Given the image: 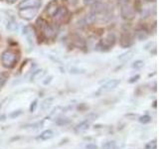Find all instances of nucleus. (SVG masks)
Instances as JSON below:
<instances>
[{"mask_svg": "<svg viewBox=\"0 0 159 149\" xmlns=\"http://www.w3.org/2000/svg\"><path fill=\"white\" fill-rule=\"evenodd\" d=\"M120 5V15L124 20H132L135 17V8L133 7L130 0H119Z\"/></svg>", "mask_w": 159, "mask_h": 149, "instance_id": "nucleus-1", "label": "nucleus"}, {"mask_svg": "<svg viewBox=\"0 0 159 149\" xmlns=\"http://www.w3.org/2000/svg\"><path fill=\"white\" fill-rule=\"evenodd\" d=\"M18 61L17 54L11 51V50H6L1 55V63L2 66L6 69H12L16 65Z\"/></svg>", "mask_w": 159, "mask_h": 149, "instance_id": "nucleus-2", "label": "nucleus"}, {"mask_svg": "<svg viewBox=\"0 0 159 149\" xmlns=\"http://www.w3.org/2000/svg\"><path fill=\"white\" fill-rule=\"evenodd\" d=\"M37 26L43 32V34L45 35V37L48 38V39H52V38L55 37V35H56V31L54 30V28L51 26V25L47 24V22L45 21V20H43L42 18L38 19Z\"/></svg>", "mask_w": 159, "mask_h": 149, "instance_id": "nucleus-3", "label": "nucleus"}, {"mask_svg": "<svg viewBox=\"0 0 159 149\" xmlns=\"http://www.w3.org/2000/svg\"><path fill=\"white\" fill-rule=\"evenodd\" d=\"M119 42H120V46L122 48H129L134 42V36L130 31H122Z\"/></svg>", "mask_w": 159, "mask_h": 149, "instance_id": "nucleus-4", "label": "nucleus"}, {"mask_svg": "<svg viewBox=\"0 0 159 149\" xmlns=\"http://www.w3.org/2000/svg\"><path fill=\"white\" fill-rule=\"evenodd\" d=\"M54 20L55 22L58 24H62L68 21L69 18V11L66 7H59V9L57 10V12L54 15Z\"/></svg>", "mask_w": 159, "mask_h": 149, "instance_id": "nucleus-5", "label": "nucleus"}, {"mask_svg": "<svg viewBox=\"0 0 159 149\" xmlns=\"http://www.w3.org/2000/svg\"><path fill=\"white\" fill-rule=\"evenodd\" d=\"M116 36H114L113 33H108L104 36L102 40L101 43H99V46H101L102 49L107 50L111 49L114 44H116Z\"/></svg>", "mask_w": 159, "mask_h": 149, "instance_id": "nucleus-6", "label": "nucleus"}, {"mask_svg": "<svg viewBox=\"0 0 159 149\" xmlns=\"http://www.w3.org/2000/svg\"><path fill=\"white\" fill-rule=\"evenodd\" d=\"M19 16L25 19V20H32L37 14V9L36 8H23L19 9Z\"/></svg>", "mask_w": 159, "mask_h": 149, "instance_id": "nucleus-7", "label": "nucleus"}, {"mask_svg": "<svg viewBox=\"0 0 159 149\" xmlns=\"http://www.w3.org/2000/svg\"><path fill=\"white\" fill-rule=\"evenodd\" d=\"M42 1L41 0H23L18 4L19 9L23 8H38L41 6Z\"/></svg>", "mask_w": 159, "mask_h": 149, "instance_id": "nucleus-8", "label": "nucleus"}, {"mask_svg": "<svg viewBox=\"0 0 159 149\" xmlns=\"http://www.w3.org/2000/svg\"><path fill=\"white\" fill-rule=\"evenodd\" d=\"M59 9V5H58V2L57 0H52L51 2H49V4L47 5L46 7V13L49 15V16L53 17L55 13L57 12V10Z\"/></svg>", "mask_w": 159, "mask_h": 149, "instance_id": "nucleus-9", "label": "nucleus"}, {"mask_svg": "<svg viewBox=\"0 0 159 149\" xmlns=\"http://www.w3.org/2000/svg\"><path fill=\"white\" fill-rule=\"evenodd\" d=\"M119 83H120L119 79H111V81H108L107 83H106L102 87V92H109V91H111V89L116 88L118 86Z\"/></svg>", "mask_w": 159, "mask_h": 149, "instance_id": "nucleus-10", "label": "nucleus"}, {"mask_svg": "<svg viewBox=\"0 0 159 149\" xmlns=\"http://www.w3.org/2000/svg\"><path fill=\"white\" fill-rule=\"evenodd\" d=\"M23 34L26 36L27 40L30 42V43H32L34 40H35V33H34V30L32 27H30V26H26L24 29H23Z\"/></svg>", "mask_w": 159, "mask_h": 149, "instance_id": "nucleus-11", "label": "nucleus"}, {"mask_svg": "<svg viewBox=\"0 0 159 149\" xmlns=\"http://www.w3.org/2000/svg\"><path fill=\"white\" fill-rule=\"evenodd\" d=\"M134 36H135L139 41H143V40H146L148 38L149 34H148V31L145 28H139L136 30Z\"/></svg>", "mask_w": 159, "mask_h": 149, "instance_id": "nucleus-12", "label": "nucleus"}, {"mask_svg": "<svg viewBox=\"0 0 159 149\" xmlns=\"http://www.w3.org/2000/svg\"><path fill=\"white\" fill-rule=\"evenodd\" d=\"M91 122H92V119H86V120L82 121L81 123H79L76 129L77 131H84L87 130V129L89 127V125H91Z\"/></svg>", "mask_w": 159, "mask_h": 149, "instance_id": "nucleus-13", "label": "nucleus"}, {"mask_svg": "<svg viewBox=\"0 0 159 149\" xmlns=\"http://www.w3.org/2000/svg\"><path fill=\"white\" fill-rule=\"evenodd\" d=\"M53 135H54L53 131L50 130V129H48V130H45V131H43L41 134H40V136L38 137V139H41V140H47V139L52 138Z\"/></svg>", "mask_w": 159, "mask_h": 149, "instance_id": "nucleus-14", "label": "nucleus"}, {"mask_svg": "<svg viewBox=\"0 0 159 149\" xmlns=\"http://www.w3.org/2000/svg\"><path fill=\"white\" fill-rule=\"evenodd\" d=\"M132 55H133L132 51H128L127 53H124V54L120 55V56L118 57V60H120V61H123V62H126L132 58Z\"/></svg>", "mask_w": 159, "mask_h": 149, "instance_id": "nucleus-15", "label": "nucleus"}, {"mask_svg": "<svg viewBox=\"0 0 159 149\" xmlns=\"http://www.w3.org/2000/svg\"><path fill=\"white\" fill-rule=\"evenodd\" d=\"M116 148V142L114 141H107L102 145V149H114Z\"/></svg>", "mask_w": 159, "mask_h": 149, "instance_id": "nucleus-16", "label": "nucleus"}, {"mask_svg": "<svg viewBox=\"0 0 159 149\" xmlns=\"http://www.w3.org/2000/svg\"><path fill=\"white\" fill-rule=\"evenodd\" d=\"M52 102H53V98H48V99H46V101H45L42 103V109H43V111H46V109H48L50 106H51Z\"/></svg>", "mask_w": 159, "mask_h": 149, "instance_id": "nucleus-17", "label": "nucleus"}, {"mask_svg": "<svg viewBox=\"0 0 159 149\" xmlns=\"http://www.w3.org/2000/svg\"><path fill=\"white\" fill-rule=\"evenodd\" d=\"M7 29L9 31H15L17 29V23L15 21H10L7 24Z\"/></svg>", "mask_w": 159, "mask_h": 149, "instance_id": "nucleus-18", "label": "nucleus"}, {"mask_svg": "<svg viewBox=\"0 0 159 149\" xmlns=\"http://www.w3.org/2000/svg\"><path fill=\"white\" fill-rule=\"evenodd\" d=\"M151 121V117L149 115H143V116H140L139 117V122H141L143 124L145 123H149Z\"/></svg>", "mask_w": 159, "mask_h": 149, "instance_id": "nucleus-19", "label": "nucleus"}, {"mask_svg": "<svg viewBox=\"0 0 159 149\" xmlns=\"http://www.w3.org/2000/svg\"><path fill=\"white\" fill-rule=\"evenodd\" d=\"M143 66H144V62L143 61H140V60H138V61H135V63L132 65V67L134 69H141V68H143Z\"/></svg>", "mask_w": 159, "mask_h": 149, "instance_id": "nucleus-20", "label": "nucleus"}, {"mask_svg": "<svg viewBox=\"0 0 159 149\" xmlns=\"http://www.w3.org/2000/svg\"><path fill=\"white\" fill-rule=\"evenodd\" d=\"M156 140H153V141H151V142H149L147 145H146V147H145V149H156Z\"/></svg>", "mask_w": 159, "mask_h": 149, "instance_id": "nucleus-21", "label": "nucleus"}, {"mask_svg": "<svg viewBox=\"0 0 159 149\" xmlns=\"http://www.w3.org/2000/svg\"><path fill=\"white\" fill-rule=\"evenodd\" d=\"M37 107V101H35L32 104H31V106H30V111L31 112H34L35 111V109H36Z\"/></svg>", "mask_w": 159, "mask_h": 149, "instance_id": "nucleus-22", "label": "nucleus"}, {"mask_svg": "<svg viewBox=\"0 0 159 149\" xmlns=\"http://www.w3.org/2000/svg\"><path fill=\"white\" fill-rule=\"evenodd\" d=\"M86 149H98V146L93 143H89L86 146Z\"/></svg>", "mask_w": 159, "mask_h": 149, "instance_id": "nucleus-23", "label": "nucleus"}, {"mask_svg": "<svg viewBox=\"0 0 159 149\" xmlns=\"http://www.w3.org/2000/svg\"><path fill=\"white\" fill-rule=\"evenodd\" d=\"M96 0H84V3L86 4V5H91V4H93Z\"/></svg>", "mask_w": 159, "mask_h": 149, "instance_id": "nucleus-24", "label": "nucleus"}, {"mask_svg": "<svg viewBox=\"0 0 159 149\" xmlns=\"http://www.w3.org/2000/svg\"><path fill=\"white\" fill-rule=\"evenodd\" d=\"M138 79H139V76H138V74H136L135 77H132V78L130 79V81H129V83H134V82H136Z\"/></svg>", "mask_w": 159, "mask_h": 149, "instance_id": "nucleus-25", "label": "nucleus"}, {"mask_svg": "<svg viewBox=\"0 0 159 149\" xmlns=\"http://www.w3.org/2000/svg\"><path fill=\"white\" fill-rule=\"evenodd\" d=\"M68 1L71 3L72 5H75V4H77V2H78V0H68Z\"/></svg>", "mask_w": 159, "mask_h": 149, "instance_id": "nucleus-26", "label": "nucleus"}, {"mask_svg": "<svg viewBox=\"0 0 159 149\" xmlns=\"http://www.w3.org/2000/svg\"><path fill=\"white\" fill-rule=\"evenodd\" d=\"M15 1H16V0H7L8 3H14Z\"/></svg>", "mask_w": 159, "mask_h": 149, "instance_id": "nucleus-27", "label": "nucleus"}]
</instances>
